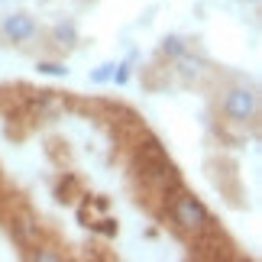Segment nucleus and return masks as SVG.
Returning <instances> with one entry per match:
<instances>
[{
  "mask_svg": "<svg viewBox=\"0 0 262 262\" xmlns=\"http://www.w3.org/2000/svg\"><path fill=\"white\" fill-rule=\"evenodd\" d=\"M220 114H224L230 123H256L259 117V94L256 88H246V84H236V88H227L224 91V100H220Z\"/></svg>",
  "mask_w": 262,
  "mask_h": 262,
  "instance_id": "2",
  "label": "nucleus"
},
{
  "mask_svg": "<svg viewBox=\"0 0 262 262\" xmlns=\"http://www.w3.org/2000/svg\"><path fill=\"white\" fill-rule=\"evenodd\" d=\"M0 36H4L7 42H13V46H29V42L39 39V23L29 13L16 10V13H7L0 19Z\"/></svg>",
  "mask_w": 262,
  "mask_h": 262,
  "instance_id": "3",
  "label": "nucleus"
},
{
  "mask_svg": "<svg viewBox=\"0 0 262 262\" xmlns=\"http://www.w3.org/2000/svg\"><path fill=\"white\" fill-rule=\"evenodd\" d=\"M172 201H168V217H172V224L178 233L185 236H198L201 230H207L210 224H214V217H210V210L204 207V201L188 194V191H175V194H168Z\"/></svg>",
  "mask_w": 262,
  "mask_h": 262,
  "instance_id": "1",
  "label": "nucleus"
},
{
  "mask_svg": "<svg viewBox=\"0 0 262 262\" xmlns=\"http://www.w3.org/2000/svg\"><path fill=\"white\" fill-rule=\"evenodd\" d=\"M39 75H49V78H65L68 68L58 65V62H39Z\"/></svg>",
  "mask_w": 262,
  "mask_h": 262,
  "instance_id": "8",
  "label": "nucleus"
},
{
  "mask_svg": "<svg viewBox=\"0 0 262 262\" xmlns=\"http://www.w3.org/2000/svg\"><path fill=\"white\" fill-rule=\"evenodd\" d=\"M162 52L172 55V58H181V55L188 52V42H185L181 36H165V39H162Z\"/></svg>",
  "mask_w": 262,
  "mask_h": 262,
  "instance_id": "7",
  "label": "nucleus"
},
{
  "mask_svg": "<svg viewBox=\"0 0 262 262\" xmlns=\"http://www.w3.org/2000/svg\"><path fill=\"white\" fill-rule=\"evenodd\" d=\"M253 4H259V0H253Z\"/></svg>",
  "mask_w": 262,
  "mask_h": 262,
  "instance_id": "11",
  "label": "nucleus"
},
{
  "mask_svg": "<svg viewBox=\"0 0 262 262\" xmlns=\"http://www.w3.org/2000/svg\"><path fill=\"white\" fill-rule=\"evenodd\" d=\"M110 75H114V65H100L94 75H91V81L94 84H104V81H110Z\"/></svg>",
  "mask_w": 262,
  "mask_h": 262,
  "instance_id": "9",
  "label": "nucleus"
},
{
  "mask_svg": "<svg viewBox=\"0 0 262 262\" xmlns=\"http://www.w3.org/2000/svg\"><path fill=\"white\" fill-rule=\"evenodd\" d=\"M88 227H94V230H100V233H107V236H117V224H114V220H100V224H88Z\"/></svg>",
  "mask_w": 262,
  "mask_h": 262,
  "instance_id": "10",
  "label": "nucleus"
},
{
  "mask_svg": "<svg viewBox=\"0 0 262 262\" xmlns=\"http://www.w3.org/2000/svg\"><path fill=\"white\" fill-rule=\"evenodd\" d=\"M29 249V253H26V259H39V262H58V259H65L62 253H55V249L52 246H26Z\"/></svg>",
  "mask_w": 262,
  "mask_h": 262,
  "instance_id": "6",
  "label": "nucleus"
},
{
  "mask_svg": "<svg viewBox=\"0 0 262 262\" xmlns=\"http://www.w3.org/2000/svg\"><path fill=\"white\" fill-rule=\"evenodd\" d=\"M52 39H55V49H62V52H68V49L78 46V33H75L72 23H58L52 29Z\"/></svg>",
  "mask_w": 262,
  "mask_h": 262,
  "instance_id": "5",
  "label": "nucleus"
},
{
  "mask_svg": "<svg viewBox=\"0 0 262 262\" xmlns=\"http://www.w3.org/2000/svg\"><path fill=\"white\" fill-rule=\"evenodd\" d=\"M36 233H39V224L33 220V214H13L10 217V236L16 239L19 246H33L36 243Z\"/></svg>",
  "mask_w": 262,
  "mask_h": 262,
  "instance_id": "4",
  "label": "nucleus"
}]
</instances>
